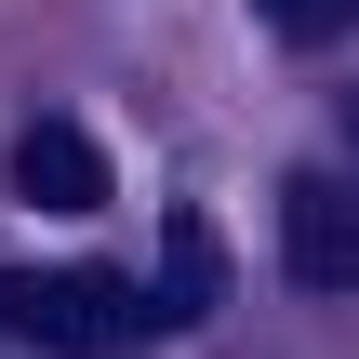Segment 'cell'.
Returning a JSON list of instances; mask_svg holds the SVG:
<instances>
[{"label":"cell","mask_w":359,"mask_h":359,"mask_svg":"<svg viewBox=\"0 0 359 359\" xmlns=\"http://www.w3.org/2000/svg\"><path fill=\"white\" fill-rule=\"evenodd\" d=\"M0 333L40 346V359H133V346H160L173 320H160V293L120 280V266H13V280H0Z\"/></svg>","instance_id":"obj_1"},{"label":"cell","mask_w":359,"mask_h":359,"mask_svg":"<svg viewBox=\"0 0 359 359\" xmlns=\"http://www.w3.org/2000/svg\"><path fill=\"white\" fill-rule=\"evenodd\" d=\"M280 266H293L306 293H359V200L333 173H293V187H280Z\"/></svg>","instance_id":"obj_2"},{"label":"cell","mask_w":359,"mask_h":359,"mask_svg":"<svg viewBox=\"0 0 359 359\" xmlns=\"http://www.w3.org/2000/svg\"><path fill=\"white\" fill-rule=\"evenodd\" d=\"M13 200L27 213H107V147L80 133V120H13Z\"/></svg>","instance_id":"obj_3"},{"label":"cell","mask_w":359,"mask_h":359,"mask_svg":"<svg viewBox=\"0 0 359 359\" xmlns=\"http://www.w3.org/2000/svg\"><path fill=\"white\" fill-rule=\"evenodd\" d=\"M213 306H226V240H213V213H173L160 226V320L200 333Z\"/></svg>","instance_id":"obj_4"},{"label":"cell","mask_w":359,"mask_h":359,"mask_svg":"<svg viewBox=\"0 0 359 359\" xmlns=\"http://www.w3.org/2000/svg\"><path fill=\"white\" fill-rule=\"evenodd\" d=\"M266 13V40H346L359 27V0H253Z\"/></svg>","instance_id":"obj_5"},{"label":"cell","mask_w":359,"mask_h":359,"mask_svg":"<svg viewBox=\"0 0 359 359\" xmlns=\"http://www.w3.org/2000/svg\"><path fill=\"white\" fill-rule=\"evenodd\" d=\"M346 133H359V93H346Z\"/></svg>","instance_id":"obj_6"}]
</instances>
